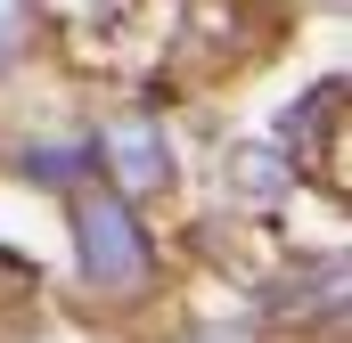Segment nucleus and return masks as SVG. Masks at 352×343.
I'll return each mask as SVG.
<instances>
[{"label": "nucleus", "mask_w": 352, "mask_h": 343, "mask_svg": "<svg viewBox=\"0 0 352 343\" xmlns=\"http://www.w3.org/2000/svg\"><path fill=\"white\" fill-rule=\"evenodd\" d=\"M74 237H82V278L90 286H107V294H131L140 278H148V246H140V229H131V213H123V196H74Z\"/></svg>", "instance_id": "obj_1"}, {"label": "nucleus", "mask_w": 352, "mask_h": 343, "mask_svg": "<svg viewBox=\"0 0 352 343\" xmlns=\"http://www.w3.org/2000/svg\"><path fill=\"white\" fill-rule=\"evenodd\" d=\"M98 156H107V172H115L123 196H148V188H164V172H173V147H164L156 115H115V123L98 131Z\"/></svg>", "instance_id": "obj_2"}, {"label": "nucleus", "mask_w": 352, "mask_h": 343, "mask_svg": "<svg viewBox=\"0 0 352 343\" xmlns=\"http://www.w3.org/2000/svg\"><path fill=\"white\" fill-rule=\"evenodd\" d=\"M287 188H295V172H287L278 147H238V156H230V196H246V204H278Z\"/></svg>", "instance_id": "obj_3"}, {"label": "nucleus", "mask_w": 352, "mask_h": 343, "mask_svg": "<svg viewBox=\"0 0 352 343\" xmlns=\"http://www.w3.org/2000/svg\"><path fill=\"white\" fill-rule=\"evenodd\" d=\"M25 172H33V180H50V188H66V180L82 172V147H33Z\"/></svg>", "instance_id": "obj_4"}, {"label": "nucleus", "mask_w": 352, "mask_h": 343, "mask_svg": "<svg viewBox=\"0 0 352 343\" xmlns=\"http://www.w3.org/2000/svg\"><path fill=\"white\" fill-rule=\"evenodd\" d=\"M25 33H33V16H25V0H0V66L25 49Z\"/></svg>", "instance_id": "obj_5"}, {"label": "nucleus", "mask_w": 352, "mask_h": 343, "mask_svg": "<svg viewBox=\"0 0 352 343\" xmlns=\"http://www.w3.org/2000/svg\"><path fill=\"white\" fill-rule=\"evenodd\" d=\"M197 343H246V335H238V327H213V335H197Z\"/></svg>", "instance_id": "obj_6"}]
</instances>
